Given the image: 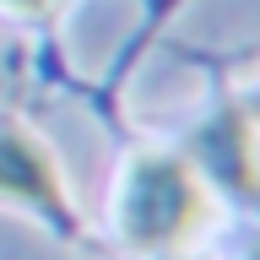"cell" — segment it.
<instances>
[{
	"mask_svg": "<svg viewBox=\"0 0 260 260\" xmlns=\"http://www.w3.org/2000/svg\"><path fill=\"white\" fill-rule=\"evenodd\" d=\"M0 195H11L22 206H38L54 222H71L60 168L49 157V146L22 125H0Z\"/></svg>",
	"mask_w": 260,
	"mask_h": 260,
	"instance_id": "7a4b0ae2",
	"label": "cell"
},
{
	"mask_svg": "<svg viewBox=\"0 0 260 260\" xmlns=\"http://www.w3.org/2000/svg\"><path fill=\"white\" fill-rule=\"evenodd\" d=\"M119 239L141 255H174L211 217L201 168L179 152H136L119 179Z\"/></svg>",
	"mask_w": 260,
	"mask_h": 260,
	"instance_id": "6da1fadb",
	"label": "cell"
},
{
	"mask_svg": "<svg viewBox=\"0 0 260 260\" xmlns=\"http://www.w3.org/2000/svg\"><path fill=\"white\" fill-rule=\"evenodd\" d=\"M201 162H206V174L217 179V184H228L239 201L260 206V146H255V136H249V119H244V114H222V119L201 136Z\"/></svg>",
	"mask_w": 260,
	"mask_h": 260,
	"instance_id": "3957f363",
	"label": "cell"
},
{
	"mask_svg": "<svg viewBox=\"0 0 260 260\" xmlns=\"http://www.w3.org/2000/svg\"><path fill=\"white\" fill-rule=\"evenodd\" d=\"M0 6H6V11H22V16H32V11H44L49 0H0Z\"/></svg>",
	"mask_w": 260,
	"mask_h": 260,
	"instance_id": "277c9868",
	"label": "cell"
},
{
	"mask_svg": "<svg viewBox=\"0 0 260 260\" xmlns=\"http://www.w3.org/2000/svg\"><path fill=\"white\" fill-rule=\"evenodd\" d=\"M255 114H260V103H255Z\"/></svg>",
	"mask_w": 260,
	"mask_h": 260,
	"instance_id": "8992f818",
	"label": "cell"
},
{
	"mask_svg": "<svg viewBox=\"0 0 260 260\" xmlns=\"http://www.w3.org/2000/svg\"><path fill=\"white\" fill-rule=\"evenodd\" d=\"M152 260H174V255H152Z\"/></svg>",
	"mask_w": 260,
	"mask_h": 260,
	"instance_id": "5b68a950",
	"label": "cell"
}]
</instances>
